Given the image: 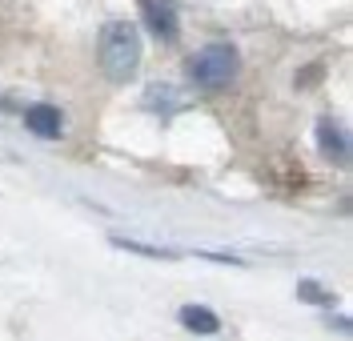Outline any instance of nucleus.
Returning a JSON list of instances; mask_svg holds the SVG:
<instances>
[{
  "label": "nucleus",
  "mask_w": 353,
  "mask_h": 341,
  "mask_svg": "<svg viewBox=\"0 0 353 341\" xmlns=\"http://www.w3.org/2000/svg\"><path fill=\"white\" fill-rule=\"evenodd\" d=\"M24 125L37 136H48V141H57V136L65 133V116H61V109H52V105H32L24 113Z\"/></svg>",
  "instance_id": "obj_4"
},
{
  "label": "nucleus",
  "mask_w": 353,
  "mask_h": 341,
  "mask_svg": "<svg viewBox=\"0 0 353 341\" xmlns=\"http://www.w3.org/2000/svg\"><path fill=\"white\" fill-rule=\"evenodd\" d=\"M301 301H317V305H321V309H325V305H330L333 297L325 293V289H317V285H313V281H301Z\"/></svg>",
  "instance_id": "obj_9"
},
{
  "label": "nucleus",
  "mask_w": 353,
  "mask_h": 341,
  "mask_svg": "<svg viewBox=\"0 0 353 341\" xmlns=\"http://www.w3.org/2000/svg\"><path fill=\"white\" fill-rule=\"evenodd\" d=\"M112 245H121V249H129V253H141V257H165V261H173V257H181L176 249H157V245H141V241H125V237H112Z\"/></svg>",
  "instance_id": "obj_8"
},
{
  "label": "nucleus",
  "mask_w": 353,
  "mask_h": 341,
  "mask_svg": "<svg viewBox=\"0 0 353 341\" xmlns=\"http://www.w3.org/2000/svg\"><path fill=\"white\" fill-rule=\"evenodd\" d=\"M237 68H241V61H237V48L225 45V41H213V45H205L189 61V76H193V85L205 92H221L233 76H237Z\"/></svg>",
  "instance_id": "obj_2"
},
{
  "label": "nucleus",
  "mask_w": 353,
  "mask_h": 341,
  "mask_svg": "<svg viewBox=\"0 0 353 341\" xmlns=\"http://www.w3.org/2000/svg\"><path fill=\"white\" fill-rule=\"evenodd\" d=\"M141 4V17L149 24V32L161 41H173L176 37V4L173 0H137Z\"/></svg>",
  "instance_id": "obj_3"
},
{
  "label": "nucleus",
  "mask_w": 353,
  "mask_h": 341,
  "mask_svg": "<svg viewBox=\"0 0 353 341\" xmlns=\"http://www.w3.org/2000/svg\"><path fill=\"white\" fill-rule=\"evenodd\" d=\"M145 105L169 116V113H176V109H185V96H176L173 85H153V89H149V96H145Z\"/></svg>",
  "instance_id": "obj_7"
},
{
  "label": "nucleus",
  "mask_w": 353,
  "mask_h": 341,
  "mask_svg": "<svg viewBox=\"0 0 353 341\" xmlns=\"http://www.w3.org/2000/svg\"><path fill=\"white\" fill-rule=\"evenodd\" d=\"M317 145H321V153H330L337 165L350 161V141H345V133L337 129V121H330V116L317 121Z\"/></svg>",
  "instance_id": "obj_5"
},
{
  "label": "nucleus",
  "mask_w": 353,
  "mask_h": 341,
  "mask_svg": "<svg viewBox=\"0 0 353 341\" xmlns=\"http://www.w3.org/2000/svg\"><path fill=\"white\" fill-rule=\"evenodd\" d=\"M181 325H185L189 333H201V338L221 333V318L209 305H181Z\"/></svg>",
  "instance_id": "obj_6"
},
{
  "label": "nucleus",
  "mask_w": 353,
  "mask_h": 341,
  "mask_svg": "<svg viewBox=\"0 0 353 341\" xmlns=\"http://www.w3.org/2000/svg\"><path fill=\"white\" fill-rule=\"evenodd\" d=\"M97 61H101V68H105V76L112 85L132 81L137 68H141V37H137V28L125 21L105 24L101 45H97Z\"/></svg>",
  "instance_id": "obj_1"
}]
</instances>
